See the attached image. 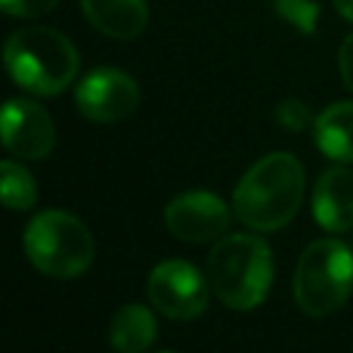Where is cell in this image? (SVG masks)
<instances>
[{"instance_id":"cell-17","label":"cell","mask_w":353,"mask_h":353,"mask_svg":"<svg viewBox=\"0 0 353 353\" xmlns=\"http://www.w3.org/2000/svg\"><path fill=\"white\" fill-rule=\"evenodd\" d=\"M0 3L11 17H41L52 11L58 0H0Z\"/></svg>"},{"instance_id":"cell-1","label":"cell","mask_w":353,"mask_h":353,"mask_svg":"<svg viewBox=\"0 0 353 353\" xmlns=\"http://www.w3.org/2000/svg\"><path fill=\"white\" fill-rule=\"evenodd\" d=\"M306 190L303 165L290 152L259 157L234 185L232 210L254 232H279L301 210Z\"/></svg>"},{"instance_id":"cell-16","label":"cell","mask_w":353,"mask_h":353,"mask_svg":"<svg viewBox=\"0 0 353 353\" xmlns=\"http://www.w3.org/2000/svg\"><path fill=\"white\" fill-rule=\"evenodd\" d=\"M276 121H279L284 130H290V132H303L309 124H314L309 108H306L301 99H284V102H279V108H276Z\"/></svg>"},{"instance_id":"cell-14","label":"cell","mask_w":353,"mask_h":353,"mask_svg":"<svg viewBox=\"0 0 353 353\" xmlns=\"http://www.w3.org/2000/svg\"><path fill=\"white\" fill-rule=\"evenodd\" d=\"M0 196L8 210H30L39 196L33 174L17 160H3L0 163Z\"/></svg>"},{"instance_id":"cell-20","label":"cell","mask_w":353,"mask_h":353,"mask_svg":"<svg viewBox=\"0 0 353 353\" xmlns=\"http://www.w3.org/2000/svg\"><path fill=\"white\" fill-rule=\"evenodd\" d=\"M160 353H174V350H160Z\"/></svg>"},{"instance_id":"cell-13","label":"cell","mask_w":353,"mask_h":353,"mask_svg":"<svg viewBox=\"0 0 353 353\" xmlns=\"http://www.w3.org/2000/svg\"><path fill=\"white\" fill-rule=\"evenodd\" d=\"M317 149L336 163H353V102L328 105L312 124Z\"/></svg>"},{"instance_id":"cell-11","label":"cell","mask_w":353,"mask_h":353,"mask_svg":"<svg viewBox=\"0 0 353 353\" xmlns=\"http://www.w3.org/2000/svg\"><path fill=\"white\" fill-rule=\"evenodd\" d=\"M85 19L110 39H135L149 22L146 0H80Z\"/></svg>"},{"instance_id":"cell-7","label":"cell","mask_w":353,"mask_h":353,"mask_svg":"<svg viewBox=\"0 0 353 353\" xmlns=\"http://www.w3.org/2000/svg\"><path fill=\"white\" fill-rule=\"evenodd\" d=\"M138 83L127 72L113 66H99L88 72L74 88V105L80 116L97 124H113L127 119L138 108Z\"/></svg>"},{"instance_id":"cell-10","label":"cell","mask_w":353,"mask_h":353,"mask_svg":"<svg viewBox=\"0 0 353 353\" xmlns=\"http://www.w3.org/2000/svg\"><path fill=\"white\" fill-rule=\"evenodd\" d=\"M312 215L331 234L353 229V171L345 168V163L331 165L317 176L312 190Z\"/></svg>"},{"instance_id":"cell-4","label":"cell","mask_w":353,"mask_h":353,"mask_svg":"<svg viewBox=\"0 0 353 353\" xmlns=\"http://www.w3.org/2000/svg\"><path fill=\"white\" fill-rule=\"evenodd\" d=\"M353 292V251L334 237L309 243L292 273V295L303 314L328 317Z\"/></svg>"},{"instance_id":"cell-3","label":"cell","mask_w":353,"mask_h":353,"mask_svg":"<svg viewBox=\"0 0 353 353\" xmlns=\"http://www.w3.org/2000/svg\"><path fill=\"white\" fill-rule=\"evenodd\" d=\"M3 61L11 80L36 97L61 94L66 85H72L80 69L74 44L63 33L41 25L14 30L6 41Z\"/></svg>"},{"instance_id":"cell-19","label":"cell","mask_w":353,"mask_h":353,"mask_svg":"<svg viewBox=\"0 0 353 353\" xmlns=\"http://www.w3.org/2000/svg\"><path fill=\"white\" fill-rule=\"evenodd\" d=\"M331 3H334V8L339 11V17H342V19L353 22V0H331Z\"/></svg>"},{"instance_id":"cell-5","label":"cell","mask_w":353,"mask_h":353,"mask_svg":"<svg viewBox=\"0 0 353 353\" xmlns=\"http://www.w3.org/2000/svg\"><path fill=\"white\" fill-rule=\"evenodd\" d=\"M30 265L50 279H74L94 262V237L88 226L66 210H44L33 215L22 234Z\"/></svg>"},{"instance_id":"cell-12","label":"cell","mask_w":353,"mask_h":353,"mask_svg":"<svg viewBox=\"0 0 353 353\" xmlns=\"http://www.w3.org/2000/svg\"><path fill=\"white\" fill-rule=\"evenodd\" d=\"M157 339L154 312L143 303H124L108 323V342L119 353H146Z\"/></svg>"},{"instance_id":"cell-8","label":"cell","mask_w":353,"mask_h":353,"mask_svg":"<svg viewBox=\"0 0 353 353\" xmlns=\"http://www.w3.org/2000/svg\"><path fill=\"white\" fill-rule=\"evenodd\" d=\"M165 229L182 243H212L229 229V207L210 190H188L165 204Z\"/></svg>"},{"instance_id":"cell-9","label":"cell","mask_w":353,"mask_h":353,"mask_svg":"<svg viewBox=\"0 0 353 353\" xmlns=\"http://www.w3.org/2000/svg\"><path fill=\"white\" fill-rule=\"evenodd\" d=\"M0 135H3V146L19 160H41L55 146V127L50 113L39 102L22 97L6 102Z\"/></svg>"},{"instance_id":"cell-6","label":"cell","mask_w":353,"mask_h":353,"mask_svg":"<svg viewBox=\"0 0 353 353\" xmlns=\"http://www.w3.org/2000/svg\"><path fill=\"white\" fill-rule=\"evenodd\" d=\"M210 279L188 259H163L149 270L146 298L168 320H196L210 303Z\"/></svg>"},{"instance_id":"cell-2","label":"cell","mask_w":353,"mask_h":353,"mask_svg":"<svg viewBox=\"0 0 353 353\" xmlns=\"http://www.w3.org/2000/svg\"><path fill=\"white\" fill-rule=\"evenodd\" d=\"M212 295L232 312L256 309L273 284V251L256 234H223L207 254Z\"/></svg>"},{"instance_id":"cell-15","label":"cell","mask_w":353,"mask_h":353,"mask_svg":"<svg viewBox=\"0 0 353 353\" xmlns=\"http://www.w3.org/2000/svg\"><path fill=\"white\" fill-rule=\"evenodd\" d=\"M273 11L303 36H312L317 30L320 6L314 0H273Z\"/></svg>"},{"instance_id":"cell-18","label":"cell","mask_w":353,"mask_h":353,"mask_svg":"<svg viewBox=\"0 0 353 353\" xmlns=\"http://www.w3.org/2000/svg\"><path fill=\"white\" fill-rule=\"evenodd\" d=\"M339 74H342V83L347 85V91L353 94V33L339 47Z\"/></svg>"}]
</instances>
